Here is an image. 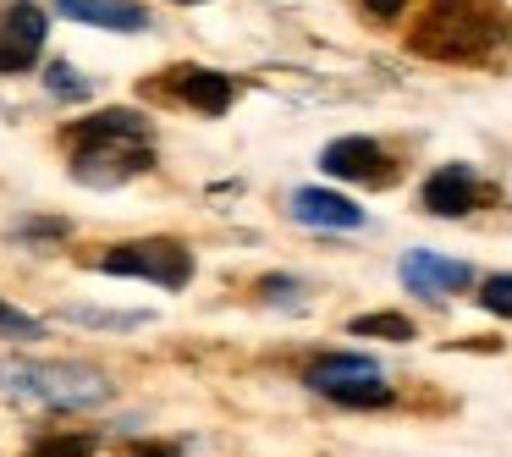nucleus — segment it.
<instances>
[{
	"mask_svg": "<svg viewBox=\"0 0 512 457\" xmlns=\"http://www.w3.org/2000/svg\"><path fill=\"white\" fill-rule=\"evenodd\" d=\"M413 56L430 61H490L512 45V17L501 0H430L408 34Z\"/></svg>",
	"mask_w": 512,
	"mask_h": 457,
	"instance_id": "obj_1",
	"label": "nucleus"
},
{
	"mask_svg": "<svg viewBox=\"0 0 512 457\" xmlns=\"http://www.w3.org/2000/svg\"><path fill=\"white\" fill-rule=\"evenodd\" d=\"M67 144L78 149L72 177L89 182V188H116V182L144 177V171L155 166V149H149V122L138 111L83 116V122L67 127Z\"/></svg>",
	"mask_w": 512,
	"mask_h": 457,
	"instance_id": "obj_2",
	"label": "nucleus"
},
{
	"mask_svg": "<svg viewBox=\"0 0 512 457\" xmlns=\"http://www.w3.org/2000/svg\"><path fill=\"white\" fill-rule=\"evenodd\" d=\"M0 391L45 402V408H94V402L111 397V380L83 364H12V358H0Z\"/></svg>",
	"mask_w": 512,
	"mask_h": 457,
	"instance_id": "obj_3",
	"label": "nucleus"
},
{
	"mask_svg": "<svg viewBox=\"0 0 512 457\" xmlns=\"http://www.w3.org/2000/svg\"><path fill=\"white\" fill-rule=\"evenodd\" d=\"M105 276H144L155 287H188L193 281V254L171 237H149V243H116L100 259Z\"/></svg>",
	"mask_w": 512,
	"mask_h": 457,
	"instance_id": "obj_4",
	"label": "nucleus"
},
{
	"mask_svg": "<svg viewBox=\"0 0 512 457\" xmlns=\"http://www.w3.org/2000/svg\"><path fill=\"white\" fill-rule=\"evenodd\" d=\"M303 380H309L314 391H325L331 402H347V408H380V402L391 397V386L380 380V369L369 364V358H358V353L314 358V364L303 369Z\"/></svg>",
	"mask_w": 512,
	"mask_h": 457,
	"instance_id": "obj_5",
	"label": "nucleus"
},
{
	"mask_svg": "<svg viewBox=\"0 0 512 457\" xmlns=\"http://www.w3.org/2000/svg\"><path fill=\"white\" fill-rule=\"evenodd\" d=\"M45 6H34V0H12L6 12H0V72H28L39 61V50H45Z\"/></svg>",
	"mask_w": 512,
	"mask_h": 457,
	"instance_id": "obj_6",
	"label": "nucleus"
},
{
	"mask_svg": "<svg viewBox=\"0 0 512 457\" xmlns=\"http://www.w3.org/2000/svg\"><path fill=\"white\" fill-rule=\"evenodd\" d=\"M320 166L342 182H369V188H386L397 177V166L386 160V149L375 138H336V144H325Z\"/></svg>",
	"mask_w": 512,
	"mask_h": 457,
	"instance_id": "obj_7",
	"label": "nucleus"
},
{
	"mask_svg": "<svg viewBox=\"0 0 512 457\" xmlns=\"http://www.w3.org/2000/svg\"><path fill=\"white\" fill-rule=\"evenodd\" d=\"M402 281H408V292H419V298H446V292H463L468 281H474V270H468L463 259L413 248V254H402Z\"/></svg>",
	"mask_w": 512,
	"mask_h": 457,
	"instance_id": "obj_8",
	"label": "nucleus"
},
{
	"mask_svg": "<svg viewBox=\"0 0 512 457\" xmlns=\"http://www.w3.org/2000/svg\"><path fill=\"white\" fill-rule=\"evenodd\" d=\"M56 12H67L83 28H105V34H144L149 28L144 0H56Z\"/></svg>",
	"mask_w": 512,
	"mask_h": 457,
	"instance_id": "obj_9",
	"label": "nucleus"
},
{
	"mask_svg": "<svg viewBox=\"0 0 512 457\" xmlns=\"http://www.w3.org/2000/svg\"><path fill=\"white\" fill-rule=\"evenodd\" d=\"M171 94H177L182 105H193V111H204V116H221L226 105L237 100V83L226 78V72H210V67H177Z\"/></svg>",
	"mask_w": 512,
	"mask_h": 457,
	"instance_id": "obj_10",
	"label": "nucleus"
},
{
	"mask_svg": "<svg viewBox=\"0 0 512 457\" xmlns=\"http://www.w3.org/2000/svg\"><path fill=\"white\" fill-rule=\"evenodd\" d=\"M424 210L430 215H468L479 204V177L468 166H441L430 182H424Z\"/></svg>",
	"mask_w": 512,
	"mask_h": 457,
	"instance_id": "obj_11",
	"label": "nucleus"
},
{
	"mask_svg": "<svg viewBox=\"0 0 512 457\" xmlns=\"http://www.w3.org/2000/svg\"><path fill=\"white\" fill-rule=\"evenodd\" d=\"M292 215H298L303 226H331V232H353V226H364V210L347 204L342 193H331V188H298L292 193Z\"/></svg>",
	"mask_w": 512,
	"mask_h": 457,
	"instance_id": "obj_12",
	"label": "nucleus"
},
{
	"mask_svg": "<svg viewBox=\"0 0 512 457\" xmlns=\"http://www.w3.org/2000/svg\"><path fill=\"white\" fill-rule=\"evenodd\" d=\"M347 331H353V336H380V342H408V336H413V320H408V314L380 309V314H358Z\"/></svg>",
	"mask_w": 512,
	"mask_h": 457,
	"instance_id": "obj_13",
	"label": "nucleus"
},
{
	"mask_svg": "<svg viewBox=\"0 0 512 457\" xmlns=\"http://www.w3.org/2000/svg\"><path fill=\"white\" fill-rule=\"evenodd\" d=\"M72 325H111V331H127V325H149V314H111V309H89V303H67Z\"/></svg>",
	"mask_w": 512,
	"mask_h": 457,
	"instance_id": "obj_14",
	"label": "nucleus"
},
{
	"mask_svg": "<svg viewBox=\"0 0 512 457\" xmlns=\"http://www.w3.org/2000/svg\"><path fill=\"white\" fill-rule=\"evenodd\" d=\"M45 89L56 94V100H89V78H78L67 61H50L45 67Z\"/></svg>",
	"mask_w": 512,
	"mask_h": 457,
	"instance_id": "obj_15",
	"label": "nucleus"
},
{
	"mask_svg": "<svg viewBox=\"0 0 512 457\" xmlns=\"http://www.w3.org/2000/svg\"><path fill=\"white\" fill-rule=\"evenodd\" d=\"M89 452H94L89 435H50V441L28 446V457H89Z\"/></svg>",
	"mask_w": 512,
	"mask_h": 457,
	"instance_id": "obj_16",
	"label": "nucleus"
},
{
	"mask_svg": "<svg viewBox=\"0 0 512 457\" xmlns=\"http://www.w3.org/2000/svg\"><path fill=\"white\" fill-rule=\"evenodd\" d=\"M479 303H485L490 314H501V320H512V276H490L485 287H479Z\"/></svg>",
	"mask_w": 512,
	"mask_h": 457,
	"instance_id": "obj_17",
	"label": "nucleus"
},
{
	"mask_svg": "<svg viewBox=\"0 0 512 457\" xmlns=\"http://www.w3.org/2000/svg\"><path fill=\"white\" fill-rule=\"evenodd\" d=\"M0 336H45V325L34 320V314H23V309H12V303H0Z\"/></svg>",
	"mask_w": 512,
	"mask_h": 457,
	"instance_id": "obj_18",
	"label": "nucleus"
},
{
	"mask_svg": "<svg viewBox=\"0 0 512 457\" xmlns=\"http://www.w3.org/2000/svg\"><path fill=\"white\" fill-rule=\"evenodd\" d=\"M259 292H265L270 303H292V292H298V281H287V276H265V281H259Z\"/></svg>",
	"mask_w": 512,
	"mask_h": 457,
	"instance_id": "obj_19",
	"label": "nucleus"
},
{
	"mask_svg": "<svg viewBox=\"0 0 512 457\" xmlns=\"http://www.w3.org/2000/svg\"><path fill=\"white\" fill-rule=\"evenodd\" d=\"M17 237H67V221H23Z\"/></svg>",
	"mask_w": 512,
	"mask_h": 457,
	"instance_id": "obj_20",
	"label": "nucleus"
},
{
	"mask_svg": "<svg viewBox=\"0 0 512 457\" xmlns=\"http://www.w3.org/2000/svg\"><path fill=\"white\" fill-rule=\"evenodd\" d=\"M127 457H182V452L171 441H133V446H127Z\"/></svg>",
	"mask_w": 512,
	"mask_h": 457,
	"instance_id": "obj_21",
	"label": "nucleus"
},
{
	"mask_svg": "<svg viewBox=\"0 0 512 457\" xmlns=\"http://www.w3.org/2000/svg\"><path fill=\"white\" fill-rule=\"evenodd\" d=\"M402 6H408V0H364V12H369V17H380V23L402 17Z\"/></svg>",
	"mask_w": 512,
	"mask_h": 457,
	"instance_id": "obj_22",
	"label": "nucleus"
}]
</instances>
